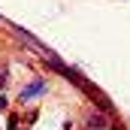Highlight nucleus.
<instances>
[{
  "instance_id": "obj_2",
  "label": "nucleus",
  "mask_w": 130,
  "mask_h": 130,
  "mask_svg": "<svg viewBox=\"0 0 130 130\" xmlns=\"http://www.w3.org/2000/svg\"><path fill=\"white\" fill-rule=\"evenodd\" d=\"M106 127H109L106 112H91V115H88V121H85V130H106Z\"/></svg>"
},
{
  "instance_id": "obj_3",
  "label": "nucleus",
  "mask_w": 130,
  "mask_h": 130,
  "mask_svg": "<svg viewBox=\"0 0 130 130\" xmlns=\"http://www.w3.org/2000/svg\"><path fill=\"white\" fill-rule=\"evenodd\" d=\"M6 79H9V70H6V67H0V91L6 88Z\"/></svg>"
},
{
  "instance_id": "obj_1",
  "label": "nucleus",
  "mask_w": 130,
  "mask_h": 130,
  "mask_svg": "<svg viewBox=\"0 0 130 130\" xmlns=\"http://www.w3.org/2000/svg\"><path fill=\"white\" fill-rule=\"evenodd\" d=\"M45 79H33L27 88H21V94H18V103H27V100H33V97H39V94H45Z\"/></svg>"
}]
</instances>
